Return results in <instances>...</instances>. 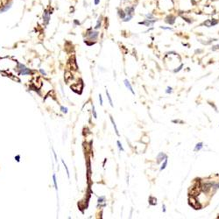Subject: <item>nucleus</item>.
<instances>
[{"mask_svg":"<svg viewBox=\"0 0 219 219\" xmlns=\"http://www.w3.org/2000/svg\"><path fill=\"white\" fill-rule=\"evenodd\" d=\"M173 122H174V123H179V122H180V123H182V121H179V120H174Z\"/></svg>","mask_w":219,"mask_h":219,"instance_id":"nucleus-24","label":"nucleus"},{"mask_svg":"<svg viewBox=\"0 0 219 219\" xmlns=\"http://www.w3.org/2000/svg\"><path fill=\"white\" fill-rule=\"evenodd\" d=\"M99 99H100V103H101V104H103V99H102V96H100V97H99Z\"/></svg>","mask_w":219,"mask_h":219,"instance_id":"nucleus-22","label":"nucleus"},{"mask_svg":"<svg viewBox=\"0 0 219 219\" xmlns=\"http://www.w3.org/2000/svg\"><path fill=\"white\" fill-rule=\"evenodd\" d=\"M93 112H94V117L97 118V114H96V111H95V109H94V106H93Z\"/></svg>","mask_w":219,"mask_h":219,"instance_id":"nucleus-23","label":"nucleus"},{"mask_svg":"<svg viewBox=\"0 0 219 219\" xmlns=\"http://www.w3.org/2000/svg\"><path fill=\"white\" fill-rule=\"evenodd\" d=\"M167 159V156L164 153H159V154H158V156H157V159H158L157 161H158V163L163 161V159Z\"/></svg>","mask_w":219,"mask_h":219,"instance_id":"nucleus-3","label":"nucleus"},{"mask_svg":"<svg viewBox=\"0 0 219 219\" xmlns=\"http://www.w3.org/2000/svg\"><path fill=\"white\" fill-rule=\"evenodd\" d=\"M203 144L202 142L200 143H197L196 146V147H195V151H200L202 148H203Z\"/></svg>","mask_w":219,"mask_h":219,"instance_id":"nucleus-6","label":"nucleus"},{"mask_svg":"<svg viewBox=\"0 0 219 219\" xmlns=\"http://www.w3.org/2000/svg\"><path fill=\"white\" fill-rule=\"evenodd\" d=\"M106 94H107V97H108V99H109V104H110V105H111V106H113V104H112V100H111V98H110V97H109V92H108V91H106Z\"/></svg>","mask_w":219,"mask_h":219,"instance_id":"nucleus-13","label":"nucleus"},{"mask_svg":"<svg viewBox=\"0 0 219 219\" xmlns=\"http://www.w3.org/2000/svg\"><path fill=\"white\" fill-rule=\"evenodd\" d=\"M175 17L174 16H168L167 18V19H166V22L168 23V24H170V25H173V24L175 23Z\"/></svg>","mask_w":219,"mask_h":219,"instance_id":"nucleus-4","label":"nucleus"},{"mask_svg":"<svg viewBox=\"0 0 219 219\" xmlns=\"http://www.w3.org/2000/svg\"><path fill=\"white\" fill-rule=\"evenodd\" d=\"M161 28H162V29H165V30H172V28L171 27H161Z\"/></svg>","mask_w":219,"mask_h":219,"instance_id":"nucleus-21","label":"nucleus"},{"mask_svg":"<svg viewBox=\"0 0 219 219\" xmlns=\"http://www.w3.org/2000/svg\"><path fill=\"white\" fill-rule=\"evenodd\" d=\"M217 23H218L217 20H215V19H208V20H206V21L203 23V25H205V26L208 27H214V26L217 25Z\"/></svg>","mask_w":219,"mask_h":219,"instance_id":"nucleus-2","label":"nucleus"},{"mask_svg":"<svg viewBox=\"0 0 219 219\" xmlns=\"http://www.w3.org/2000/svg\"><path fill=\"white\" fill-rule=\"evenodd\" d=\"M189 204L191 205L193 208L196 209H200V205H199V203H198V202L196 201V199L194 196H191L190 198H189Z\"/></svg>","mask_w":219,"mask_h":219,"instance_id":"nucleus-1","label":"nucleus"},{"mask_svg":"<svg viewBox=\"0 0 219 219\" xmlns=\"http://www.w3.org/2000/svg\"><path fill=\"white\" fill-rule=\"evenodd\" d=\"M163 212H166V206L163 205Z\"/></svg>","mask_w":219,"mask_h":219,"instance_id":"nucleus-25","label":"nucleus"},{"mask_svg":"<svg viewBox=\"0 0 219 219\" xmlns=\"http://www.w3.org/2000/svg\"><path fill=\"white\" fill-rule=\"evenodd\" d=\"M60 109H61V110H62V112H65V113H67V111H68V109H67V108H64V107H61Z\"/></svg>","mask_w":219,"mask_h":219,"instance_id":"nucleus-20","label":"nucleus"},{"mask_svg":"<svg viewBox=\"0 0 219 219\" xmlns=\"http://www.w3.org/2000/svg\"><path fill=\"white\" fill-rule=\"evenodd\" d=\"M118 148L120 149L121 151H124V148H123V147H122V145H121L119 141H118Z\"/></svg>","mask_w":219,"mask_h":219,"instance_id":"nucleus-17","label":"nucleus"},{"mask_svg":"<svg viewBox=\"0 0 219 219\" xmlns=\"http://www.w3.org/2000/svg\"><path fill=\"white\" fill-rule=\"evenodd\" d=\"M167 159H164V163L162 164L161 167H160V171H162L163 169H165V168L167 167Z\"/></svg>","mask_w":219,"mask_h":219,"instance_id":"nucleus-9","label":"nucleus"},{"mask_svg":"<svg viewBox=\"0 0 219 219\" xmlns=\"http://www.w3.org/2000/svg\"><path fill=\"white\" fill-rule=\"evenodd\" d=\"M62 163H63V165H64V167H65L66 170H67V174H68V176L69 177V172H68V167H67V166L65 165V163H64V161L62 160Z\"/></svg>","mask_w":219,"mask_h":219,"instance_id":"nucleus-16","label":"nucleus"},{"mask_svg":"<svg viewBox=\"0 0 219 219\" xmlns=\"http://www.w3.org/2000/svg\"><path fill=\"white\" fill-rule=\"evenodd\" d=\"M133 11H134L133 7H129V8H126V14H128V15H131V13L133 12Z\"/></svg>","mask_w":219,"mask_h":219,"instance_id":"nucleus-7","label":"nucleus"},{"mask_svg":"<svg viewBox=\"0 0 219 219\" xmlns=\"http://www.w3.org/2000/svg\"><path fill=\"white\" fill-rule=\"evenodd\" d=\"M125 84H126V88H128V89H129V90L131 91V93L133 94V95H135V92L133 91V89H132V87H131V83L128 82V80H125Z\"/></svg>","mask_w":219,"mask_h":219,"instance_id":"nucleus-5","label":"nucleus"},{"mask_svg":"<svg viewBox=\"0 0 219 219\" xmlns=\"http://www.w3.org/2000/svg\"><path fill=\"white\" fill-rule=\"evenodd\" d=\"M211 49L213 50V51H215V50L219 49V45H217V46H214V47L212 48H211Z\"/></svg>","mask_w":219,"mask_h":219,"instance_id":"nucleus-19","label":"nucleus"},{"mask_svg":"<svg viewBox=\"0 0 219 219\" xmlns=\"http://www.w3.org/2000/svg\"><path fill=\"white\" fill-rule=\"evenodd\" d=\"M110 120H111V123H112V125H113V126H114V128H115L116 133H117L118 135H119V133H118V128H117V126H116L115 122H114V120H113V118H112L111 117H110Z\"/></svg>","mask_w":219,"mask_h":219,"instance_id":"nucleus-10","label":"nucleus"},{"mask_svg":"<svg viewBox=\"0 0 219 219\" xmlns=\"http://www.w3.org/2000/svg\"><path fill=\"white\" fill-rule=\"evenodd\" d=\"M98 2H99V0H96V1H95V3H96V4H97H97H98Z\"/></svg>","mask_w":219,"mask_h":219,"instance_id":"nucleus-26","label":"nucleus"},{"mask_svg":"<svg viewBox=\"0 0 219 219\" xmlns=\"http://www.w3.org/2000/svg\"><path fill=\"white\" fill-rule=\"evenodd\" d=\"M150 203L152 205H155L157 203V199L154 198V197H150Z\"/></svg>","mask_w":219,"mask_h":219,"instance_id":"nucleus-8","label":"nucleus"},{"mask_svg":"<svg viewBox=\"0 0 219 219\" xmlns=\"http://www.w3.org/2000/svg\"><path fill=\"white\" fill-rule=\"evenodd\" d=\"M53 179H54V183H55V189L57 190V189H58V188H57V182H56V177H55V175H53Z\"/></svg>","mask_w":219,"mask_h":219,"instance_id":"nucleus-11","label":"nucleus"},{"mask_svg":"<svg viewBox=\"0 0 219 219\" xmlns=\"http://www.w3.org/2000/svg\"><path fill=\"white\" fill-rule=\"evenodd\" d=\"M183 68V64H181V65H180V67H178V68H177V69H175V70H174V72H175V73H177V72H179L180 70H181V68Z\"/></svg>","mask_w":219,"mask_h":219,"instance_id":"nucleus-12","label":"nucleus"},{"mask_svg":"<svg viewBox=\"0 0 219 219\" xmlns=\"http://www.w3.org/2000/svg\"><path fill=\"white\" fill-rule=\"evenodd\" d=\"M166 93H167V94H171V93H172V88L167 87V90H166Z\"/></svg>","mask_w":219,"mask_h":219,"instance_id":"nucleus-15","label":"nucleus"},{"mask_svg":"<svg viewBox=\"0 0 219 219\" xmlns=\"http://www.w3.org/2000/svg\"><path fill=\"white\" fill-rule=\"evenodd\" d=\"M126 14V13H124V11H119V16H120L122 19H124V18H125Z\"/></svg>","mask_w":219,"mask_h":219,"instance_id":"nucleus-14","label":"nucleus"},{"mask_svg":"<svg viewBox=\"0 0 219 219\" xmlns=\"http://www.w3.org/2000/svg\"><path fill=\"white\" fill-rule=\"evenodd\" d=\"M6 0H0V6H4V5L6 4Z\"/></svg>","mask_w":219,"mask_h":219,"instance_id":"nucleus-18","label":"nucleus"}]
</instances>
